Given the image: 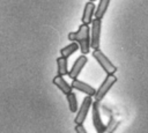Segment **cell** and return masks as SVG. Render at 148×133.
<instances>
[{"mask_svg":"<svg viewBox=\"0 0 148 133\" xmlns=\"http://www.w3.org/2000/svg\"><path fill=\"white\" fill-rule=\"evenodd\" d=\"M90 31L91 28L89 24H81L75 32L68 34V39L71 42H76L80 45V50L82 54H87L90 51L91 47V38H90Z\"/></svg>","mask_w":148,"mask_h":133,"instance_id":"cell-1","label":"cell"},{"mask_svg":"<svg viewBox=\"0 0 148 133\" xmlns=\"http://www.w3.org/2000/svg\"><path fill=\"white\" fill-rule=\"evenodd\" d=\"M92 57L101 65V67L106 72V74H114L117 72V67L112 64V61L101 50H94L92 51Z\"/></svg>","mask_w":148,"mask_h":133,"instance_id":"cell-2","label":"cell"},{"mask_svg":"<svg viewBox=\"0 0 148 133\" xmlns=\"http://www.w3.org/2000/svg\"><path fill=\"white\" fill-rule=\"evenodd\" d=\"M117 82V76H114V74H108L105 80L102 82V84L99 86V88L97 89L96 91V95L94 96L95 97V101L99 102L104 98V96L106 95V93L111 89V87Z\"/></svg>","mask_w":148,"mask_h":133,"instance_id":"cell-3","label":"cell"},{"mask_svg":"<svg viewBox=\"0 0 148 133\" xmlns=\"http://www.w3.org/2000/svg\"><path fill=\"white\" fill-rule=\"evenodd\" d=\"M101 30H102V20L95 17L92 20L91 31H90V38H91V47H92V50H99Z\"/></svg>","mask_w":148,"mask_h":133,"instance_id":"cell-4","label":"cell"},{"mask_svg":"<svg viewBox=\"0 0 148 133\" xmlns=\"http://www.w3.org/2000/svg\"><path fill=\"white\" fill-rule=\"evenodd\" d=\"M92 99H91V96H87L83 98V102L74 118V123L75 125H83V121L86 120L87 118V114H88V111L89 109L92 106Z\"/></svg>","mask_w":148,"mask_h":133,"instance_id":"cell-5","label":"cell"},{"mask_svg":"<svg viewBox=\"0 0 148 133\" xmlns=\"http://www.w3.org/2000/svg\"><path fill=\"white\" fill-rule=\"evenodd\" d=\"M91 120H92V125L96 130L97 133H102L105 125L102 121L101 114H99V104L97 101H95L92 103V113H91Z\"/></svg>","mask_w":148,"mask_h":133,"instance_id":"cell-6","label":"cell"},{"mask_svg":"<svg viewBox=\"0 0 148 133\" xmlns=\"http://www.w3.org/2000/svg\"><path fill=\"white\" fill-rule=\"evenodd\" d=\"M87 61H88V58L86 57V54H81L80 57H77V59L74 61V64H73V66H72V68L68 73V76L72 80H75L79 76V74L81 73V71L83 69Z\"/></svg>","mask_w":148,"mask_h":133,"instance_id":"cell-7","label":"cell"},{"mask_svg":"<svg viewBox=\"0 0 148 133\" xmlns=\"http://www.w3.org/2000/svg\"><path fill=\"white\" fill-rule=\"evenodd\" d=\"M71 86H72L73 89H76L79 91H82L87 96H95L96 95V91H97V90H95V88L92 86H90V84H88V83H86L83 81H80L77 79L73 80Z\"/></svg>","mask_w":148,"mask_h":133,"instance_id":"cell-8","label":"cell"},{"mask_svg":"<svg viewBox=\"0 0 148 133\" xmlns=\"http://www.w3.org/2000/svg\"><path fill=\"white\" fill-rule=\"evenodd\" d=\"M95 12H96V7H95L94 2L92 1L87 2L86 6H84V9H83L82 17H81L82 23L83 24L92 23V15H95Z\"/></svg>","mask_w":148,"mask_h":133,"instance_id":"cell-9","label":"cell"},{"mask_svg":"<svg viewBox=\"0 0 148 133\" xmlns=\"http://www.w3.org/2000/svg\"><path fill=\"white\" fill-rule=\"evenodd\" d=\"M53 83L65 94V95H67V94H69V93H72V86L71 84H68L66 81H65V79L61 76V75H57L54 79H53Z\"/></svg>","mask_w":148,"mask_h":133,"instance_id":"cell-10","label":"cell"},{"mask_svg":"<svg viewBox=\"0 0 148 133\" xmlns=\"http://www.w3.org/2000/svg\"><path fill=\"white\" fill-rule=\"evenodd\" d=\"M57 72L58 74L57 75H68L69 71H68V64H67V58H64V57H59L57 58Z\"/></svg>","mask_w":148,"mask_h":133,"instance_id":"cell-11","label":"cell"},{"mask_svg":"<svg viewBox=\"0 0 148 133\" xmlns=\"http://www.w3.org/2000/svg\"><path fill=\"white\" fill-rule=\"evenodd\" d=\"M111 0H99V3L96 8V12H95V17L96 19H103V16L105 15V12L110 5Z\"/></svg>","mask_w":148,"mask_h":133,"instance_id":"cell-12","label":"cell"},{"mask_svg":"<svg viewBox=\"0 0 148 133\" xmlns=\"http://www.w3.org/2000/svg\"><path fill=\"white\" fill-rule=\"evenodd\" d=\"M79 46H80V45H79L76 42H72L71 44L66 45L65 47H62V49L60 50L61 57H64V58H68L69 56H72L74 52H76V51H77Z\"/></svg>","mask_w":148,"mask_h":133,"instance_id":"cell-13","label":"cell"},{"mask_svg":"<svg viewBox=\"0 0 148 133\" xmlns=\"http://www.w3.org/2000/svg\"><path fill=\"white\" fill-rule=\"evenodd\" d=\"M119 124H120L119 120L116 119V117L113 114H111L110 116V119H109V123L105 125V127H104V130H103L102 133H113L116 131V128L118 127Z\"/></svg>","mask_w":148,"mask_h":133,"instance_id":"cell-14","label":"cell"},{"mask_svg":"<svg viewBox=\"0 0 148 133\" xmlns=\"http://www.w3.org/2000/svg\"><path fill=\"white\" fill-rule=\"evenodd\" d=\"M66 98H67V103H68L69 110L72 112H76L77 111V99H76L75 94L72 91V93H69V94L66 95Z\"/></svg>","mask_w":148,"mask_h":133,"instance_id":"cell-15","label":"cell"},{"mask_svg":"<svg viewBox=\"0 0 148 133\" xmlns=\"http://www.w3.org/2000/svg\"><path fill=\"white\" fill-rule=\"evenodd\" d=\"M75 132L76 133H87L83 125H75Z\"/></svg>","mask_w":148,"mask_h":133,"instance_id":"cell-16","label":"cell"},{"mask_svg":"<svg viewBox=\"0 0 148 133\" xmlns=\"http://www.w3.org/2000/svg\"><path fill=\"white\" fill-rule=\"evenodd\" d=\"M89 1H92V2H94V1H96V0H89Z\"/></svg>","mask_w":148,"mask_h":133,"instance_id":"cell-17","label":"cell"}]
</instances>
